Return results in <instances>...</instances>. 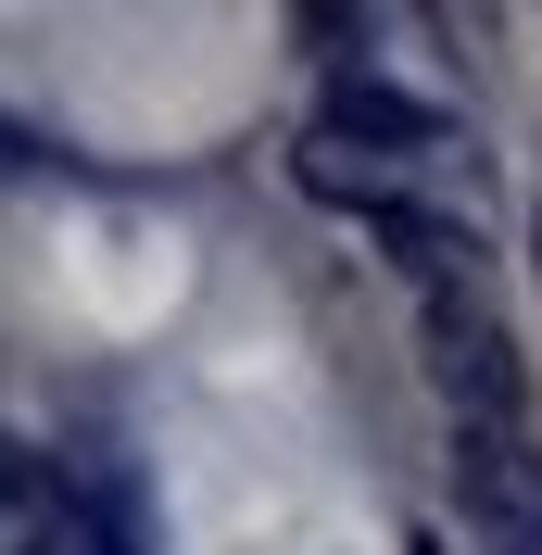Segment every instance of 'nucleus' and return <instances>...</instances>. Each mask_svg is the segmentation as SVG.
Returning <instances> with one entry per match:
<instances>
[{"mask_svg":"<svg viewBox=\"0 0 542 555\" xmlns=\"http://www.w3.org/2000/svg\"><path fill=\"white\" fill-rule=\"evenodd\" d=\"M416 353H429V391L454 404V429H530V353L479 278L416 291Z\"/></svg>","mask_w":542,"mask_h":555,"instance_id":"1","label":"nucleus"},{"mask_svg":"<svg viewBox=\"0 0 542 555\" xmlns=\"http://www.w3.org/2000/svg\"><path fill=\"white\" fill-rule=\"evenodd\" d=\"M441 492H454L467 543H492V555H542V442H530V429H454Z\"/></svg>","mask_w":542,"mask_h":555,"instance_id":"2","label":"nucleus"},{"mask_svg":"<svg viewBox=\"0 0 542 555\" xmlns=\"http://www.w3.org/2000/svg\"><path fill=\"white\" fill-rule=\"evenodd\" d=\"M328 139H366V152H454V114L441 102H416V89H391V76H366V64H340L328 89H315V152Z\"/></svg>","mask_w":542,"mask_h":555,"instance_id":"3","label":"nucleus"},{"mask_svg":"<svg viewBox=\"0 0 542 555\" xmlns=\"http://www.w3.org/2000/svg\"><path fill=\"white\" fill-rule=\"evenodd\" d=\"M391 266L416 278V291H454V278H479V228L467 215H441V203H416V190H366V215H353Z\"/></svg>","mask_w":542,"mask_h":555,"instance_id":"4","label":"nucleus"},{"mask_svg":"<svg viewBox=\"0 0 542 555\" xmlns=\"http://www.w3.org/2000/svg\"><path fill=\"white\" fill-rule=\"evenodd\" d=\"M26 555H139V530L114 518V492L64 480V518H26Z\"/></svg>","mask_w":542,"mask_h":555,"instance_id":"5","label":"nucleus"},{"mask_svg":"<svg viewBox=\"0 0 542 555\" xmlns=\"http://www.w3.org/2000/svg\"><path fill=\"white\" fill-rule=\"evenodd\" d=\"M530 253H542V215H530Z\"/></svg>","mask_w":542,"mask_h":555,"instance_id":"6","label":"nucleus"}]
</instances>
